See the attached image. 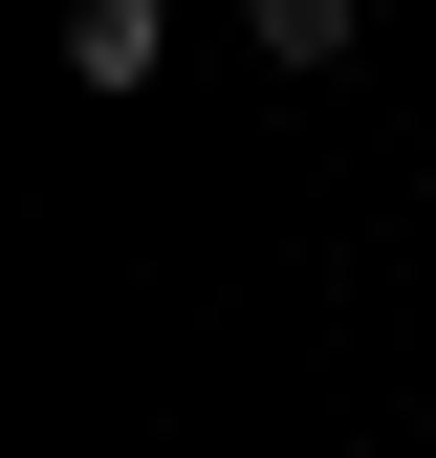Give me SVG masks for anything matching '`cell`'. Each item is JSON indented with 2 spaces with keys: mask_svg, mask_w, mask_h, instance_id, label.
I'll return each mask as SVG.
<instances>
[{
  "mask_svg": "<svg viewBox=\"0 0 436 458\" xmlns=\"http://www.w3.org/2000/svg\"><path fill=\"white\" fill-rule=\"evenodd\" d=\"M262 22V66H349V0H240Z\"/></svg>",
  "mask_w": 436,
  "mask_h": 458,
  "instance_id": "obj_2",
  "label": "cell"
},
{
  "mask_svg": "<svg viewBox=\"0 0 436 458\" xmlns=\"http://www.w3.org/2000/svg\"><path fill=\"white\" fill-rule=\"evenodd\" d=\"M66 66H88V88H153V66H175V22H153V0H66Z\"/></svg>",
  "mask_w": 436,
  "mask_h": 458,
  "instance_id": "obj_1",
  "label": "cell"
}]
</instances>
